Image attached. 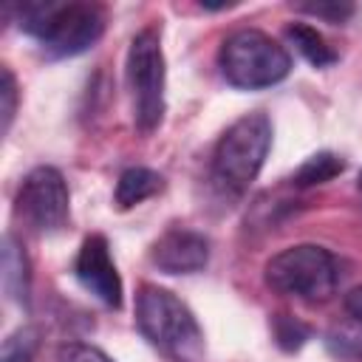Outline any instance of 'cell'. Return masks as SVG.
I'll use <instances>...</instances> for the list:
<instances>
[{
	"label": "cell",
	"instance_id": "cell-21",
	"mask_svg": "<svg viewBox=\"0 0 362 362\" xmlns=\"http://www.w3.org/2000/svg\"><path fill=\"white\" fill-rule=\"evenodd\" d=\"M359 192H362V173H359Z\"/></svg>",
	"mask_w": 362,
	"mask_h": 362
},
{
	"label": "cell",
	"instance_id": "cell-1",
	"mask_svg": "<svg viewBox=\"0 0 362 362\" xmlns=\"http://www.w3.org/2000/svg\"><path fill=\"white\" fill-rule=\"evenodd\" d=\"M17 25L34 37L45 57L65 59L85 54L105 34V8L88 0H23Z\"/></svg>",
	"mask_w": 362,
	"mask_h": 362
},
{
	"label": "cell",
	"instance_id": "cell-19",
	"mask_svg": "<svg viewBox=\"0 0 362 362\" xmlns=\"http://www.w3.org/2000/svg\"><path fill=\"white\" fill-rule=\"evenodd\" d=\"M3 76V85H0V113H3V133H8L11 122H14V113H17V82H14V74L8 68L0 71Z\"/></svg>",
	"mask_w": 362,
	"mask_h": 362
},
{
	"label": "cell",
	"instance_id": "cell-4",
	"mask_svg": "<svg viewBox=\"0 0 362 362\" xmlns=\"http://www.w3.org/2000/svg\"><path fill=\"white\" fill-rule=\"evenodd\" d=\"M218 68L232 88L260 90V88H272L288 76L291 57L266 31L238 28L221 42Z\"/></svg>",
	"mask_w": 362,
	"mask_h": 362
},
{
	"label": "cell",
	"instance_id": "cell-5",
	"mask_svg": "<svg viewBox=\"0 0 362 362\" xmlns=\"http://www.w3.org/2000/svg\"><path fill=\"white\" fill-rule=\"evenodd\" d=\"M263 277L266 286L277 294L297 297L305 303H322L334 294L339 272L328 249L317 243H297L269 257Z\"/></svg>",
	"mask_w": 362,
	"mask_h": 362
},
{
	"label": "cell",
	"instance_id": "cell-8",
	"mask_svg": "<svg viewBox=\"0 0 362 362\" xmlns=\"http://www.w3.org/2000/svg\"><path fill=\"white\" fill-rule=\"evenodd\" d=\"M74 274L85 291H90L102 305L122 308V277L110 257V246L105 235H88L79 246Z\"/></svg>",
	"mask_w": 362,
	"mask_h": 362
},
{
	"label": "cell",
	"instance_id": "cell-3",
	"mask_svg": "<svg viewBox=\"0 0 362 362\" xmlns=\"http://www.w3.org/2000/svg\"><path fill=\"white\" fill-rule=\"evenodd\" d=\"M272 147V122L263 110H252L232 122L212 153V178L223 192L240 195L257 178Z\"/></svg>",
	"mask_w": 362,
	"mask_h": 362
},
{
	"label": "cell",
	"instance_id": "cell-12",
	"mask_svg": "<svg viewBox=\"0 0 362 362\" xmlns=\"http://www.w3.org/2000/svg\"><path fill=\"white\" fill-rule=\"evenodd\" d=\"M286 37L291 40V45H294L314 68H325V65H334V62H337L334 48L325 42V37H322L314 25H308V23H291V25L286 28Z\"/></svg>",
	"mask_w": 362,
	"mask_h": 362
},
{
	"label": "cell",
	"instance_id": "cell-13",
	"mask_svg": "<svg viewBox=\"0 0 362 362\" xmlns=\"http://www.w3.org/2000/svg\"><path fill=\"white\" fill-rule=\"evenodd\" d=\"M342 170H345V161L337 153L320 150V153L308 156L297 167V173L291 175V181H294V187H317V184H325V181L337 178Z\"/></svg>",
	"mask_w": 362,
	"mask_h": 362
},
{
	"label": "cell",
	"instance_id": "cell-14",
	"mask_svg": "<svg viewBox=\"0 0 362 362\" xmlns=\"http://www.w3.org/2000/svg\"><path fill=\"white\" fill-rule=\"evenodd\" d=\"M325 345L334 356L348 362H362V320L348 317L345 322L334 325L325 337Z\"/></svg>",
	"mask_w": 362,
	"mask_h": 362
},
{
	"label": "cell",
	"instance_id": "cell-18",
	"mask_svg": "<svg viewBox=\"0 0 362 362\" xmlns=\"http://www.w3.org/2000/svg\"><path fill=\"white\" fill-rule=\"evenodd\" d=\"M57 362H113L105 351L88 342H65L57 348Z\"/></svg>",
	"mask_w": 362,
	"mask_h": 362
},
{
	"label": "cell",
	"instance_id": "cell-20",
	"mask_svg": "<svg viewBox=\"0 0 362 362\" xmlns=\"http://www.w3.org/2000/svg\"><path fill=\"white\" fill-rule=\"evenodd\" d=\"M345 311L351 314V317H356V320H362V286H356V288H351L348 294H345Z\"/></svg>",
	"mask_w": 362,
	"mask_h": 362
},
{
	"label": "cell",
	"instance_id": "cell-7",
	"mask_svg": "<svg viewBox=\"0 0 362 362\" xmlns=\"http://www.w3.org/2000/svg\"><path fill=\"white\" fill-rule=\"evenodd\" d=\"M68 184L57 167H34L23 178L14 198V212L28 229L40 235L59 232L68 223Z\"/></svg>",
	"mask_w": 362,
	"mask_h": 362
},
{
	"label": "cell",
	"instance_id": "cell-11",
	"mask_svg": "<svg viewBox=\"0 0 362 362\" xmlns=\"http://www.w3.org/2000/svg\"><path fill=\"white\" fill-rule=\"evenodd\" d=\"M164 187V178L150 170V167H127L119 181H116V192H113V201L119 209H130L147 198H153L156 192H161Z\"/></svg>",
	"mask_w": 362,
	"mask_h": 362
},
{
	"label": "cell",
	"instance_id": "cell-9",
	"mask_svg": "<svg viewBox=\"0 0 362 362\" xmlns=\"http://www.w3.org/2000/svg\"><path fill=\"white\" fill-rule=\"evenodd\" d=\"M150 260L164 274H192L209 263V240L195 229L173 226L153 243Z\"/></svg>",
	"mask_w": 362,
	"mask_h": 362
},
{
	"label": "cell",
	"instance_id": "cell-16",
	"mask_svg": "<svg viewBox=\"0 0 362 362\" xmlns=\"http://www.w3.org/2000/svg\"><path fill=\"white\" fill-rule=\"evenodd\" d=\"M272 334H274V339H277V345H280L283 351H297V348H303L305 339L311 337L308 325H303L300 320H294V317H288V314H277V317L272 320Z\"/></svg>",
	"mask_w": 362,
	"mask_h": 362
},
{
	"label": "cell",
	"instance_id": "cell-6",
	"mask_svg": "<svg viewBox=\"0 0 362 362\" xmlns=\"http://www.w3.org/2000/svg\"><path fill=\"white\" fill-rule=\"evenodd\" d=\"M124 76L133 99V122L141 133H153L164 119V51L158 28H141L127 48Z\"/></svg>",
	"mask_w": 362,
	"mask_h": 362
},
{
	"label": "cell",
	"instance_id": "cell-17",
	"mask_svg": "<svg viewBox=\"0 0 362 362\" xmlns=\"http://www.w3.org/2000/svg\"><path fill=\"white\" fill-rule=\"evenodd\" d=\"M297 11L320 17L325 23H345L354 14V3L348 0H317V3H294Z\"/></svg>",
	"mask_w": 362,
	"mask_h": 362
},
{
	"label": "cell",
	"instance_id": "cell-15",
	"mask_svg": "<svg viewBox=\"0 0 362 362\" xmlns=\"http://www.w3.org/2000/svg\"><path fill=\"white\" fill-rule=\"evenodd\" d=\"M37 345H40V331L31 325H23L3 339L0 362H31L37 354Z\"/></svg>",
	"mask_w": 362,
	"mask_h": 362
},
{
	"label": "cell",
	"instance_id": "cell-10",
	"mask_svg": "<svg viewBox=\"0 0 362 362\" xmlns=\"http://www.w3.org/2000/svg\"><path fill=\"white\" fill-rule=\"evenodd\" d=\"M3 288L20 308L31 305V263L23 243L11 232L3 235Z\"/></svg>",
	"mask_w": 362,
	"mask_h": 362
},
{
	"label": "cell",
	"instance_id": "cell-2",
	"mask_svg": "<svg viewBox=\"0 0 362 362\" xmlns=\"http://www.w3.org/2000/svg\"><path fill=\"white\" fill-rule=\"evenodd\" d=\"M136 325L141 337L175 362H204V331L195 314L167 288L141 286L136 294Z\"/></svg>",
	"mask_w": 362,
	"mask_h": 362
}]
</instances>
